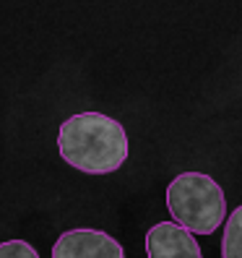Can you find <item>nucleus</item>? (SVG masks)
Instances as JSON below:
<instances>
[{
    "mask_svg": "<svg viewBox=\"0 0 242 258\" xmlns=\"http://www.w3.org/2000/svg\"><path fill=\"white\" fill-rule=\"evenodd\" d=\"M128 133L104 112H75L57 131V151L84 175H110L128 159Z\"/></svg>",
    "mask_w": 242,
    "mask_h": 258,
    "instance_id": "nucleus-1",
    "label": "nucleus"
},
{
    "mask_svg": "<svg viewBox=\"0 0 242 258\" xmlns=\"http://www.w3.org/2000/svg\"><path fill=\"white\" fill-rule=\"evenodd\" d=\"M167 209L172 222L193 235H214L226 219L224 190L211 175L183 172L167 185Z\"/></svg>",
    "mask_w": 242,
    "mask_h": 258,
    "instance_id": "nucleus-2",
    "label": "nucleus"
},
{
    "mask_svg": "<svg viewBox=\"0 0 242 258\" xmlns=\"http://www.w3.org/2000/svg\"><path fill=\"white\" fill-rule=\"evenodd\" d=\"M52 258H125V250L112 235L92 227H78L55 240Z\"/></svg>",
    "mask_w": 242,
    "mask_h": 258,
    "instance_id": "nucleus-3",
    "label": "nucleus"
},
{
    "mask_svg": "<svg viewBox=\"0 0 242 258\" xmlns=\"http://www.w3.org/2000/svg\"><path fill=\"white\" fill-rule=\"evenodd\" d=\"M146 258H203L201 242L177 222H159L146 232Z\"/></svg>",
    "mask_w": 242,
    "mask_h": 258,
    "instance_id": "nucleus-4",
    "label": "nucleus"
},
{
    "mask_svg": "<svg viewBox=\"0 0 242 258\" xmlns=\"http://www.w3.org/2000/svg\"><path fill=\"white\" fill-rule=\"evenodd\" d=\"M221 255L224 258H242V206H237L224 224L221 235Z\"/></svg>",
    "mask_w": 242,
    "mask_h": 258,
    "instance_id": "nucleus-5",
    "label": "nucleus"
},
{
    "mask_svg": "<svg viewBox=\"0 0 242 258\" xmlns=\"http://www.w3.org/2000/svg\"><path fill=\"white\" fill-rule=\"evenodd\" d=\"M0 258H39V253L26 240L13 237V240L0 242Z\"/></svg>",
    "mask_w": 242,
    "mask_h": 258,
    "instance_id": "nucleus-6",
    "label": "nucleus"
}]
</instances>
